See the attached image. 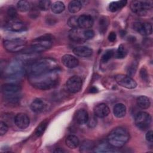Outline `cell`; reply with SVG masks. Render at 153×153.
I'll list each match as a JSON object with an SVG mask.
<instances>
[{
  "label": "cell",
  "mask_w": 153,
  "mask_h": 153,
  "mask_svg": "<svg viewBox=\"0 0 153 153\" xmlns=\"http://www.w3.org/2000/svg\"><path fill=\"white\" fill-rule=\"evenodd\" d=\"M29 82L35 88L39 90H48L57 85L59 81V69L38 75H30Z\"/></svg>",
  "instance_id": "1"
},
{
  "label": "cell",
  "mask_w": 153,
  "mask_h": 153,
  "mask_svg": "<svg viewBox=\"0 0 153 153\" xmlns=\"http://www.w3.org/2000/svg\"><path fill=\"white\" fill-rule=\"evenodd\" d=\"M58 68V63L56 60L50 57H45L32 62L27 67L26 71L29 75H38L56 70Z\"/></svg>",
  "instance_id": "2"
},
{
  "label": "cell",
  "mask_w": 153,
  "mask_h": 153,
  "mask_svg": "<svg viewBox=\"0 0 153 153\" xmlns=\"http://www.w3.org/2000/svg\"><path fill=\"white\" fill-rule=\"evenodd\" d=\"M130 139L128 130L122 127L114 128L107 137V142L109 145L115 148H120L124 146Z\"/></svg>",
  "instance_id": "3"
},
{
  "label": "cell",
  "mask_w": 153,
  "mask_h": 153,
  "mask_svg": "<svg viewBox=\"0 0 153 153\" xmlns=\"http://www.w3.org/2000/svg\"><path fill=\"white\" fill-rule=\"evenodd\" d=\"M23 63L16 59L8 63L2 72L4 77L8 80L16 81L22 77L25 72Z\"/></svg>",
  "instance_id": "4"
},
{
  "label": "cell",
  "mask_w": 153,
  "mask_h": 153,
  "mask_svg": "<svg viewBox=\"0 0 153 153\" xmlns=\"http://www.w3.org/2000/svg\"><path fill=\"white\" fill-rule=\"evenodd\" d=\"M53 45V39L50 35H44L32 41L28 48L25 49L24 52L38 54L50 48Z\"/></svg>",
  "instance_id": "5"
},
{
  "label": "cell",
  "mask_w": 153,
  "mask_h": 153,
  "mask_svg": "<svg viewBox=\"0 0 153 153\" xmlns=\"http://www.w3.org/2000/svg\"><path fill=\"white\" fill-rule=\"evenodd\" d=\"M21 89V87L14 82L5 83L1 87V91L5 99L13 103L19 100Z\"/></svg>",
  "instance_id": "6"
},
{
  "label": "cell",
  "mask_w": 153,
  "mask_h": 153,
  "mask_svg": "<svg viewBox=\"0 0 153 153\" xmlns=\"http://www.w3.org/2000/svg\"><path fill=\"white\" fill-rule=\"evenodd\" d=\"M3 45L10 53H19L26 48V41L22 38H12L4 40Z\"/></svg>",
  "instance_id": "7"
},
{
  "label": "cell",
  "mask_w": 153,
  "mask_h": 153,
  "mask_svg": "<svg viewBox=\"0 0 153 153\" xmlns=\"http://www.w3.org/2000/svg\"><path fill=\"white\" fill-rule=\"evenodd\" d=\"M152 8L151 1H133L130 4V8L136 14L143 16Z\"/></svg>",
  "instance_id": "8"
},
{
  "label": "cell",
  "mask_w": 153,
  "mask_h": 153,
  "mask_svg": "<svg viewBox=\"0 0 153 153\" xmlns=\"http://www.w3.org/2000/svg\"><path fill=\"white\" fill-rule=\"evenodd\" d=\"M134 123L136 127L142 130L148 129L151 123V116L146 112H140L135 117Z\"/></svg>",
  "instance_id": "9"
},
{
  "label": "cell",
  "mask_w": 153,
  "mask_h": 153,
  "mask_svg": "<svg viewBox=\"0 0 153 153\" xmlns=\"http://www.w3.org/2000/svg\"><path fill=\"white\" fill-rule=\"evenodd\" d=\"M116 82L121 87L128 89H133L136 87V82L129 75L118 74L115 76Z\"/></svg>",
  "instance_id": "10"
},
{
  "label": "cell",
  "mask_w": 153,
  "mask_h": 153,
  "mask_svg": "<svg viewBox=\"0 0 153 153\" xmlns=\"http://www.w3.org/2000/svg\"><path fill=\"white\" fill-rule=\"evenodd\" d=\"M82 85V79L81 77L77 75H74L70 77L66 82V87L67 90L72 93L78 92L81 89Z\"/></svg>",
  "instance_id": "11"
},
{
  "label": "cell",
  "mask_w": 153,
  "mask_h": 153,
  "mask_svg": "<svg viewBox=\"0 0 153 153\" xmlns=\"http://www.w3.org/2000/svg\"><path fill=\"white\" fill-rule=\"evenodd\" d=\"M5 27L8 30L16 32L24 31L26 29V25L21 20H17V19L8 20V21L6 23Z\"/></svg>",
  "instance_id": "12"
},
{
  "label": "cell",
  "mask_w": 153,
  "mask_h": 153,
  "mask_svg": "<svg viewBox=\"0 0 153 153\" xmlns=\"http://www.w3.org/2000/svg\"><path fill=\"white\" fill-rule=\"evenodd\" d=\"M133 28L142 35H149L152 32V25L148 22H136L133 25Z\"/></svg>",
  "instance_id": "13"
},
{
  "label": "cell",
  "mask_w": 153,
  "mask_h": 153,
  "mask_svg": "<svg viewBox=\"0 0 153 153\" xmlns=\"http://www.w3.org/2000/svg\"><path fill=\"white\" fill-rule=\"evenodd\" d=\"M48 103L41 99H35L30 104L31 110L35 113H41L48 109Z\"/></svg>",
  "instance_id": "14"
},
{
  "label": "cell",
  "mask_w": 153,
  "mask_h": 153,
  "mask_svg": "<svg viewBox=\"0 0 153 153\" xmlns=\"http://www.w3.org/2000/svg\"><path fill=\"white\" fill-rule=\"evenodd\" d=\"M78 27L82 29H88L91 28L94 23V20L91 16L82 14L78 17Z\"/></svg>",
  "instance_id": "15"
},
{
  "label": "cell",
  "mask_w": 153,
  "mask_h": 153,
  "mask_svg": "<svg viewBox=\"0 0 153 153\" xmlns=\"http://www.w3.org/2000/svg\"><path fill=\"white\" fill-rule=\"evenodd\" d=\"M14 122L17 127L25 129L29 126L30 120L27 114L25 113H19L15 117Z\"/></svg>",
  "instance_id": "16"
},
{
  "label": "cell",
  "mask_w": 153,
  "mask_h": 153,
  "mask_svg": "<svg viewBox=\"0 0 153 153\" xmlns=\"http://www.w3.org/2000/svg\"><path fill=\"white\" fill-rule=\"evenodd\" d=\"M84 29L74 28L69 32V38L72 41L76 42H82L85 41L84 36Z\"/></svg>",
  "instance_id": "17"
},
{
  "label": "cell",
  "mask_w": 153,
  "mask_h": 153,
  "mask_svg": "<svg viewBox=\"0 0 153 153\" xmlns=\"http://www.w3.org/2000/svg\"><path fill=\"white\" fill-rule=\"evenodd\" d=\"M63 65L69 69L75 68L79 65V60L75 56L71 54H65L62 58Z\"/></svg>",
  "instance_id": "18"
},
{
  "label": "cell",
  "mask_w": 153,
  "mask_h": 153,
  "mask_svg": "<svg viewBox=\"0 0 153 153\" xmlns=\"http://www.w3.org/2000/svg\"><path fill=\"white\" fill-rule=\"evenodd\" d=\"M109 108L105 103L98 104L94 108V115L99 118H105L109 115Z\"/></svg>",
  "instance_id": "19"
},
{
  "label": "cell",
  "mask_w": 153,
  "mask_h": 153,
  "mask_svg": "<svg viewBox=\"0 0 153 153\" xmlns=\"http://www.w3.org/2000/svg\"><path fill=\"white\" fill-rule=\"evenodd\" d=\"M88 117L89 115L86 110L84 109H80L76 112L74 116V119L76 123L82 125L87 123Z\"/></svg>",
  "instance_id": "20"
},
{
  "label": "cell",
  "mask_w": 153,
  "mask_h": 153,
  "mask_svg": "<svg viewBox=\"0 0 153 153\" xmlns=\"http://www.w3.org/2000/svg\"><path fill=\"white\" fill-rule=\"evenodd\" d=\"M74 53L79 57H88L92 55L93 50L86 46L76 47L73 50Z\"/></svg>",
  "instance_id": "21"
},
{
  "label": "cell",
  "mask_w": 153,
  "mask_h": 153,
  "mask_svg": "<svg viewBox=\"0 0 153 153\" xmlns=\"http://www.w3.org/2000/svg\"><path fill=\"white\" fill-rule=\"evenodd\" d=\"M117 148H114L111 145L108 143V142H103L98 145L97 146L94 148V152H117L116 150Z\"/></svg>",
  "instance_id": "22"
},
{
  "label": "cell",
  "mask_w": 153,
  "mask_h": 153,
  "mask_svg": "<svg viewBox=\"0 0 153 153\" xmlns=\"http://www.w3.org/2000/svg\"><path fill=\"white\" fill-rule=\"evenodd\" d=\"M113 113L115 117L117 118H122L126 114V107L121 103L116 104L113 108Z\"/></svg>",
  "instance_id": "23"
},
{
  "label": "cell",
  "mask_w": 153,
  "mask_h": 153,
  "mask_svg": "<svg viewBox=\"0 0 153 153\" xmlns=\"http://www.w3.org/2000/svg\"><path fill=\"white\" fill-rule=\"evenodd\" d=\"M65 143L68 148L71 149H75L78 146L79 144V140L77 136L71 134L66 137L65 139Z\"/></svg>",
  "instance_id": "24"
},
{
  "label": "cell",
  "mask_w": 153,
  "mask_h": 153,
  "mask_svg": "<svg viewBox=\"0 0 153 153\" xmlns=\"http://www.w3.org/2000/svg\"><path fill=\"white\" fill-rule=\"evenodd\" d=\"M127 1L126 0L114 1L109 4L108 9L111 12L114 13L123 8L127 4Z\"/></svg>",
  "instance_id": "25"
},
{
  "label": "cell",
  "mask_w": 153,
  "mask_h": 153,
  "mask_svg": "<svg viewBox=\"0 0 153 153\" xmlns=\"http://www.w3.org/2000/svg\"><path fill=\"white\" fill-rule=\"evenodd\" d=\"M82 4L80 1H71L68 4V10L71 13H76L80 11L82 8Z\"/></svg>",
  "instance_id": "26"
},
{
  "label": "cell",
  "mask_w": 153,
  "mask_h": 153,
  "mask_svg": "<svg viewBox=\"0 0 153 153\" xmlns=\"http://www.w3.org/2000/svg\"><path fill=\"white\" fill-rule=\"evenodd\" d=\"M95 144L93 141L90 140H84L80 146V151L82 152H88L94 149Z\"/></svg>",
  "instance_id": "27"
},
{
  "label": "cell",
  "mask_w": 153,
  "mask_h": 153,
  "mask_svg": "<svg viewBox=\"0 0 153 153\" xmlns=\"http://www.w3.org/2000/svg\"><path fill=\"white\" fill-rule=\"evenodd\" d=\"M137 105L142 109H148L151 105L149 99L145 96H140L136 100Z\"/></svg>",
  "instance_id": "28"
},
{
  "label": "cell",
  "mask_w": 153,
  "mask_h": 153,
  "mask_svg": "<svg viewBox=\"0 0 153 153\" xmlns=\"http://www.w3.org/2000/svg\"><path fill=\"white\" fill-rule=\"evenodd\" d=\"M65 5L61 1H56L51 5V10L55 14H60L65 10Z\"/></svg>",
  "instance_id": "29"
},
{
  "label": "cell",
  "mask_w": 153,
  "mask_h": 153,
  "mask_svg": "<svg viewBox=\"0 0 153 153\" xmlns=\"http://www.w3.org/2000/svg\"><path fill=\"white\" fill-rule=\"evenodd\" d=\"M17 7L18 10L21 12H27L31 8V5L27 1H19L17 4Z\"/></svg>",
  "instance_id": "30"
},
{
  "label": "cell",
  "mask_w": 153,
  "mask_h": 153,
  "mask_svg": "<svg viewBox=\"0 0 153 153\" xmlns=\"http://www.w3.org/2000/svg\"><path fill=\"white\" fill-rule=\"evenodd\" d=\"M127 54V50L126 48L123 44L119 45L117 50L114 53V56L117 59H123Z\"/></svg>",
  "instance_id": "31"
},
{
  "label": "cell",
  "mask_w": 153,
  "mask_h": 153,
  "mask_svg": "<svg viewBox=\"0 0 153 153\" xmlns=\"http://www.w3.org/2000/svg\"><path fill=\"white\" fill-rule=\"evenodd\" d=\"M47 125H48V122L46 120L41 123L35 130V135L37 137L41 136L43 134V133H44L45 129L47 128Z\"/></svg>",
  "instance_id": "32"
},
{
  "label": "cell",
  "mask_w": 153,
  "mask_h": 153,
  "mask_svg": "<svg viewBox=\"0 0 153 153\" xmlns=\"http://www.w3.org/2000/svg\"><path fill=\"white\" fill-rule=\"evenodd\" d=\"M51 5V2L49 0H41L38 2V7L41 10L47 11L48 10Z\"/></svg>",
  "instance_id": "33"
},
{
  "label": "cell",
  "mask_w": 153,
  "mask_h": 153,
  "mask_svg": "<svg viewBox=\"0 0 153 153\" xmlns=\"http://www.w3.org/2000/svg\"><path fill=\"white\" fill-rule=\"evenodd\" d=\"M115 52L113 50H109L105 52V53L102 55L101 58V61L102 63H106L108 62L114 56Z\"/></svg>",
  "instance_id": "34"
},
{
  "label": "cell",
  "mask_w": 153,
  "mask_h": 153,
  "mask_svg": "<svg viewBox=\"0 0 153 153\" xmlns=\"http://www.w3.org/2000/svg\"><path fill=\"white\" fill-rule=\"evenodd\" d=\"M108 20L105 17H102L99 20V29L100 32H105L108 26Z\"/></svg>",
  "instance_id": "35"
},
{
  "label": "cell",
  "mask_w": 153,
  "mask_h": 153,
  "mask_svg": "<svg viewBox=\"0 0 153 153\" xmlns=\"http://www.w3.org/2000/svg\"><path fill=\"white\" fill-rule=\"evenodd\" d=\"M7 14L9 20H13L16 19L17 16V12L16 9L13 7H10L7 11Z\"/></svg>",
  "instance_id": "36"
},
{
  "label": "cell",
  "mask_w": 153,
  "mask_h": 153,
  "mask_svg": "<svg viewBox=\"0 0 153 153\" xmlns=\"http://www.w3.org/2000/svg\"><path fill=\"white\" fill-rule=\"evenodd\" d=\"M68 25L72 29L78 27V17H76V16H72L71 18H69V19L68 21Z\"/></svg>",
  "instance_id": "37"
},
{
  "label": "cell",
  "mask_w": 153,
  "mask_h": 153,
  "mask_svg": "<svg viewBox=\"0 0 153 153\" xmlns=\"http://www.w3.org/2000/svg\"><path fill=\"white\" fill-rule=\"evenodd\" d=\"M87 126L90 128H94L96 127L97 125V119L96 118V116L94 115H91L90 117H88L87 122Z\"/></svg>",
  "instance_id": "38"
},
{
  "label": "cell",
  "mask_w": 153,
  "mask_h": 153,
  "mask_svg": "<svg viewBox=\"0 0 153 153\" xmlns=\"http://www.w3.org/2000/svg\"><path fill=\"white\" fill-rule=\"evenodd\" d=\"M84 36L85 40L90 39L94 36V32L92 29H85L84 30Z\"/></svg>",
  "instance_id": "39"
},
{
  "label": "cell",
  "mask_w": 153,
  "mask_h": 153,
  "mask_svg": "<svg viewBox=\"0 0 153 153\" xmlns=\"http://www.w3.org/2000/svg\"><path fill=\"white\" fill-rule=\"evenodd\" d=\"M0 124H1V126H0V135L2 136L7 133V131L8 130V127L7 124L2 121H1Z\"/></svg>",
  "instance_id": "40"
},
{
  "label": "cell",
  "mask_w": 153,
  "mask_h": 153,
  "mask_svg": "<svg viewBox=\"0 0 153 153\" xmlns=\"http://www.w3.org/2000/svg\"><path fill=\"white\" fill-rule=\"evenodd\" d=\"M137 68V65H135V63L134 62V63H132L131 65V66L130 67H128V69L127 71V72L129 75H132L135 73V71L136 70Z\"/></svg>",
  "instance_id": "41"
},
{
  "label": "cell",
  "mask_w": 153,
  "mask_h": 153,
  "mask_svg": "<svg viewBox=\"0 0 153 153\" xmlns=\"http://www.w3.org/2000/svg\"><path fill=\"white\" fill-rule=\"evenodd\" d=\"M140 74V76H141V78H142L143 80H145V81L147 80V79H148V74H147V72H146V71L145 68H142L141 69Z\"/></svg>",
  "instance_id": "42"
},
{
  "label": "cell",
  "mask_w": 153,
  "mask_h": 153,
  "mask_svg": "<svg viewBox=\"0 0 153 153\" xmlns=\"http://www.w3.org/2000/svg\"><path fill=\"white\" fill-rule=\"evenodd\" d=\"M152 134H153V132H152V130H149L146 133V134L145 135V137H146V140H148L149 142H152V141H153Z\"/></svg>",
  "instance_id": "43"
},
{
  "label": "cell",
  "mask_w": 153,
  "mask_h": 153,
  "mask_svg": "<svg viewBox=\"0 0 153 153\" xmlns=\"http://www.w3.org/2000/svg\"><path fill=\"white\" fill-rule=\"evenodd\" d=\"M116 38H117V35H116V33H115L114 32H110L109 34L108 35V40H109L110 42H114V41H115V40L116 39Z\"/></svg>",
  "instance_id": "44"
},
{
  "label": "cell",
  "mask_w": 153,
  "mask_h": 153,
  "mask_svg": "<svg viewBox=\"0 0 153 153\" xmlns=\"http://www.w3.org/2000/svg\"><path fill=\"white\" fill-rule=\"evenodd\" d=\"M98 91V90L97 89L96 87H92L90 89V93H96Z\"/></svg>",
  "instance_id": "45"
}]
</instances>
